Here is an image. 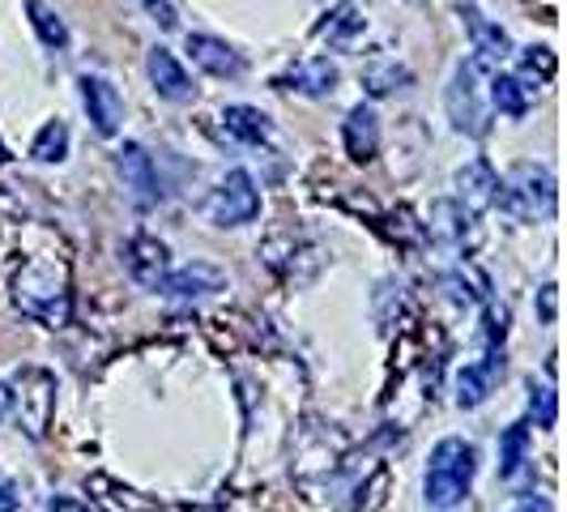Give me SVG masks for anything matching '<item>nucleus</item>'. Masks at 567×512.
Segmentation results:
<instances>
[{
  "mask_svg": "<svg viewBox=\"0 0 567 512\" xmlns=\"http://www.w3.org/2000/svg\"><path fill=\"white\" fill-rule=\"evenodd\" d=\"M13 304L48 325V329H64L73 316V290H69V260L56 253H34L18 265L13 274Z\"/></svg>",
  "mask_w": 567,
  "mask_h": 512,
  "instance_id": "nucleus-1",
  "label": "nucleus"
},
{
  "mask_svg": "<svg viewBox=\"0 0 567 512\" xmlns=\"http://www.w3.org/2000/svg\"><path fill=\"white\" fill-rule=\"evenodd\" d=\"M474 474H478V453L470 440L461 436H449L431 449V461H426V474H423V500L426 509H440L449 512L456 509L470 487H474Z\"/></svg>",
  "mask_w": 567,
  "mask_h": 512,
  "instance_id": "nucleus-2",
  "label": "nucleus"
},
{
  "mask_svg": "<svg viewBox=\"0 0 567 512\" xmlns=\"http://www.w3.org/2000/svg\"><path fill=\"white\" fill-rule=\"evenodd\" d=\"M491 60L486 57H470L453 69V82L444 90V107H449V120H453L456 133L465 137H486L491 133Z\"/></svg>",
  "mask_w": 567,
  "mask_h": 512,
  "instance_id": "nucleus-3",
  "label": "nucleus"
},
{
  "mask_svg": "<svg viewBox=\"0 0 567 512\" xmlns=\"http://www.w3.org/2000/svg\"><path fill=\"white\" fill-rule=\"evenodd\" d=\"M555 171L542 167V163H516V167L499 180L495 201L499 214H508L516 223H538V218H555Z\"/></svg>",
  "mask_w": 567,
  "mask_h": 512,
  "instance_id": "nucleus-4",
  "label": "nucleus"
},
{
  "mask_svg": "<svg viewBox=\"0 0 567 512\" xmlns=\"http://www.w3.org/2000/svg\"><path fill=\"white\" fill-rule=\"evenodd\" d=\"M9 398L18 406V419H22L30 440H43L52 419H56V376L48 368H22L13 376Z\"/></svg>",
  "mask_w": 567,
  "mask_h": 512,
  "instance_id": "nucleus-5",
  "label": "nucleus"
},
{
  "mask_svg": "<svg viewBox=\"0 0 567 512\" xmlns=\"http://www.w3.org/2000/svg\"><path fill=\"white\" fill-rule=\"evenodd\" d=\"M205 218L214 227H244L260 214V193H256V180L248 171H227L223 184L205 197Z\"/></svg>",
  "mask_w": 567,
  "mask_h": 512,
  "instance_id": "nucleus-6",
  "label": "nucleus"
},
{
  "mask_svg": "<svg viewBox=\"0 0 567 512\" xmlns=\"http://www.w3.org/2000/svg\"><path fill=\"white\" fill-rule=\"evenodd\" d=\"M115 175L124 184V197L137 209H154L163 201V184H158V167L150 158V150L142 142H124L115 150Z\"/></svg>",
  "mask_w": 567,
  "mask_h": 512,
  "instance_id": "nucleus-7",
  "label": "nucleus"
},
{
  "mask_svg": "<svg viewBox=\"0 0 567 512\" xmlns=\"http://www.w3.org/2000/svg\"><path fill=\"white\" fill-rule=\"evenodd\" d=\"M478 214H470L461 201H435L431 205V239H440L444 248H456V253H470L478 248Z\"/></svg>",
  "mask_w": 567,
  "mask_h": 512,
  "instance_id": "nucleus-8",
  "label": "nucleus"
},
{
  "mask_svg": "<svg viewBox=\"0 0 567 512\" xmlns=\"http://www.w3.org/2000/svg\"><path fill=\"white\" fill-rule=\"evenodd\" d=\"M82 107L90 115V124H94V133L99 137H115L120 133V124H124V99H120V90H115L107 78H99V73H85L82 82Z\"/></svg>",
  "mask_w": 567,
  "mask_h": 512,
  "instance_id": "nucleus-9",
  "label": "nucleus"
},
{
  "mask_svg": "<svg viewBox=\"0 0 567 512\" xmlns=\"http://www.w3.org/2000/svg\"><path fill=\"white\" fill-rule=\"evenodd\" d=\"M124 269H128V278L145 290H158L163 278L171 274V253L163 239H154V235H133L128 244H124Z\"/></svg>",
  "mask_w": 567,
  "mask_h": 512,
  "instance_id": "nucleus-10",
  "label": "nucleus"
},
{
  "mask_svg": "<svg viewBox=\"0 0 567 512\" xmlns=\"http://www.w3.org/2000/svg\"><path fill=\"white\" fill-rule=\"evenodd\" d=\"M499 380H504V346H486L483 359L456 376V406L461 410H478L495 393Z\"/></svg>",
  "mask_w": 567,
  "mask_h": 512,
  "instance_id": "nucleus-11",
  "label": "nucleus"
},
{
  "mask_svg": "<svg viewBox=\"0 0 567 512\" xmlns=\"http://www.w3.org/2000/svg\"><path fill=\"white\" fill-rule=\"evenodd\" d=\"M338 82H341V73L329 57H303L299 64H290L282 78H274L278 90L303 94V99H324V94L338 90Z\"/></svg>",
  "mask_w": 567,
  "mask_h": 512,
  "instance_id": "nucleus-12",
  "label": "nucleus"
},
{
  "mask_svg": "<svg viewBox=\"0 0 567 512\" xmlns=\"http://www.w3.org/2000/svg\"><path fill=\"white\" fill-rule=\"evenodd\" d=\"M145 73H150V82L158 90V99H167V103H193L197 99V85L188 78V69L171 57L167 48H158V43L145 52Z\"/></svg>",
  "mask_w": 567,
  "mask_h": 512,
  "instance_id": "nucleus-13",
  "label": "nucleus"
},
{
  "mask_svg": "<svg viewBox=\"0 0 567 512\" xmlns=\"http://www.w3.org/2000/svg\"><path fill=\"white\" fill-rule=\"evenodd\" d=\"M158 290L171 295V299H205V295L227 290V274L218 265H209V260H193L184 269H171Z\"/></svg>",
  "mask_w": 567,
  "mask_h": 512,
  "instance_id": "nucleus-14",
  "label": "nucleus"
},
{
  "mask_svg": "<svg viewBox=\"0 0 567 512\" xmlns=\"http://www.w3.org/2000/svg\"><path fill=\"white\" fill-rule=\"evenodd\" d=\"M341 142H346L350 163H359V167L375 163V154H380V120H375V112H371L368 103H359V107H350V112H346Z\"/></svg>",
  "mask_w": 567,
  "mask_h": 512,
  "instance_id": "nucleus-15",
  "label": "nucleus"
},
{
  "mask_svg": "<svg viewBox=\"0 0 567 512\" xmlns=\"http://www.w3.org/2000/svg\"><path fill=\"white\" fill-rule=\"evenodd\" d=\"M188 57L197 64L200 73L209 78H227L235 82L244 73V57L230 48L227 39H214V34H188Z\"/></svg>",
  "mask_w": 567,
  "mask_h": 512,
  "instance_id": "nucleus-16",
  "label": "nucleus"
},
{
  "mask_svg": "<svg viewBox=\"0 0 567 512\" xmlns=\"http://www.w3.org/2000/svg\"><path fill=\"white\" fill-rule=\"evenodd\" d=\"M495 188H499V175L486 158H474L456 171V201L470 209V214H483L495 201Z\"/></svg>",
  "mask_w": 567,
  "mask_h": 512,
  "instance_id": "nucleus-17",
  "label": "nucleus"
},
{
  "mask_svg": "<svg viewBox=\"0 0 567 512\" xmlns=\"http://www.w3.org/2000/svg\"><path fill=\"white\" fill-rule=\"evenodd\" d=\"M85 491H90V500H94L99 512H154V500H150V495L124 487L120 479H112V474H90V479H85Z\"/></svg>",
  "mask_w": 567,
  "mask_h": 512,
  "instance_id": "nucleus-18",
  "label": "nucleus"
},
{
  "mask_svg": "<svg viewBox=\"0 0 567 512\" xmlns=\"http://www.w3.org/2000/svg\"><path fill=\"white\" fill-rule=\"evenodd\" d=\"M223 129L235 145H269L274 142V120L260 112V107H248V103H230L223 107Z\"/></svg>",
  "mask_w": 567,
  "mask_h": 512,
  "instance_id": "nucleus-19",
  "label": "nucleus"
},
{
  "mask_svg": "<svg viewBox=\"0 0 567 512\" xmlns=\"http://www.w3.org/2000/svg\"><path fill=\"white\" fill-rule=\"evenodd\" d=\"M486 94H491V107H495V112H504V115H512V120H520V115H529V107H534V99H538V85H529V78L491 73V85H486Z\"/></svg>",
  "mask_w": 567,
  "mask_h": 512,
  "instance_id": "nucleus-20",
  "label": "nucleus"
},
{
  "mask_svg": "<svg viewBox=\"0 0 567 512\" xmlns=\"http://www.w3.org/2000/svg\"><path fill=\"white\" fill-rule=\"evenodd\" d=\"M465 27H470V39H474V52H478V57H486L491 64H499L504 57H512V39L499 22L483 18L478 9H465Z\"/></svg>",
  "mask_w": 567,
  "mask_h": 512,
  "instance_id": "nucleus-21",
  "label": "nucleus"
},
{
  "mask_svg": "<svg viewBox=\"0 0 567 512\" xmlns=\"http://www.w3.org/2000/svg\"><path fill=\"white\" fill-rule=\"evenodd\" d=\"M529 465V427L525 423H512L504 436H499V479L512 483L520 479Z\"/></svg>",
  "mask_w": 567,
  "mask_h": 512,
  "instance_id": "nucleus-22",
  "label": "nucleus"
},
{
  "mask_svg": "<svg viewBox=\"0 0 567 512\" xmlns=\"http://www.w3.org/2000/svg\"><path fill=\"white\" fill-rule=\"evenodd\" d=\"M27 18L43 48H52V52H64V48H69V27H64V18H60L48 0H27Z\"/></svg>",
  "mask_w": 567,
  "mask_h": 512,
  "instance_id": "nucleus-23",
  "label": "nucleus"
},
{
  "mask_svg": "<svg viewBox=\"0 0 567 512\" xmlns=\"http://www.w3.org/2000/svg\"><path fill=\"white\" fill-rule=\"evenodd\" d=\"M30 158L34 163H64L69 158V124L64 120H48L39 129L34 145H30Z\"/></svg>",
  "mask_w": 567,
  "mask_h": 512,
  "instance_id": "nucleus-24",
  "label": "nucleus"
},
{
  "mask_svg": "<svg viewBox=\"0 0 567 512\" xmlns=\"http://www.w3.org/2000/svg\"><path fill=\"white\" fill-rule=\"evenodd\" d=\"M410 82V69L405 64H398V60H380V64H371L368 73H363V85H368V94H393V90H401V85Z\"/></svg>",
  "mask_w": 567,
  "mask_h": 512,
  "instance_id": "nucleus-25",
  "label": "nucleus"
},
{
  "mask_svg": "<svg viewBox=\"0 0 567 512\" xmlns=\"http://www.w3.org/2000/svg\"><path fill=\"white\" fill-rule=\"evenodd\" d=\"M529 410H534V423L542 431H550L559 419V398H555V385H534L529 380Z\"/></svg>",
  "mask_w": 567,
  "mask_h": 512,
  "instance_id": "nucleus-26",
  "label": "nucleus"
},
{
  "mask_svg": "<svg viewBox=\"0 0 567 512\" xmlns=\"http://www.w3.org/2000/svg\"><path fill=\"white\" fill-rule=\"evenodd\" d=\"M555 52L550 48H525L520 52V78H534V85H542V82H550L555 78Z\"/></svg>",
  "mask_w": 567,
  "mask_h": 512,
  "instance_id": "nucleus-27",
  "label": "nucleus"
},
{
  "mask_svg": "<svg viewBox=\"0 0 567 512\" xmlns=\"http://www.w3.org/2000/svg\"><path fill=\"white\" fill-rule=\"evenodd\" d=\"M508 338V308H486V346H504Z\"/></svg>",
  "mask_w": 567,
  "mask_h": 512,
  "instance_id": "nucleus-28",
  "label": "nucleus"
},
{
  "mask_svg": "<svg viewBox=\"0 0 567 512\" xmlns=\"http://www.w3.org/2000/svg\"><path fill=\"white\" fill-rule=\"evenodd\" d=\"M555 316H559V286L546 283L538 290V320L542 325H555Z\"/></svg>",
  "mask_w": 567,
  "mask_h": 512,
  "instance_id": "nucleus-29",
  "label": "nucleus"
},
{
  "mask_svg": "<svg viewBox=\"0 0 567 512\" xmlns=\"http://www.w3.org/2000/svg\"><path fill=\"white\" fill-rule=\"evenodd\" d=\"M142 4H145V13H150L163 30L179 27V18H175V4H171V0H142Z\"/></svg>",
  "mask_w": 567,
  "mask_h": 512,
  "instance_id": "nucleus-30",
  "label": "nucleus"
},
{
  "mask_svg": "<svg viewBox=\"0 0 567 512\" xmlns=\"http://www.w3.org/2000/svg\"><path fill=\"white\" fill-rule=\"evenodd\" d=\"M380 487H389V470H384V465H380V470H375V479H371V491H380ZM359 495H363V491H359ZM380 504H384V500H380V495H371L368 504H359V512H375Z\"/></svg>",
  "mask_w": 567,
  "mask_h": 512,
  "instance_id": "nucleus-31",
  "label": "nucleus"
},
{
  "mask_svg": "<svg viewBox=\"0 0 567 512\" xmlns=\"http://www.w3.org/2000/svg\"><path fill=\"white\" fill-rule=\"evenodd\" d=\"M48 512H90V504H82L78 495H52Z\"/></svg>",
  "mask_w": 567,
  "mask_h": 512,
  "instance_id": "nucleus-32",
  "label": "nucleus"
},
{
  "mask_svg": "<svg viewBox=\"0 0 567 512\" xmlns=\"http://www.w3.org/2000/svg\"><path fill=\"white\" fill-rule=\"evenodd\" d=\"M512 512H550V504H546L542 495H520V500H516V509H512Z\"/></svg>",
  "mask_w": 567,
  "mask_h": 512,
  "instance_id": "nucleus-33",
  "label": "nucleus"
},
{
  "mask_svg": "<svg viewBox=\"0 0 567 512\" xmlns=\"http://www.w3.org/2000/svg\"><path fill=\"white\" fill-rule=\"evenodd\" d=\"M18 509V495H13V487L0 483V512H13Z\"/></svg>",
  "mask_w": 567,
  "mask_h": 512,
  "instance_id": "nucleus-34",
  "label": "nucleus"
},
{
  "mask_svg": "<svg viewBox=\"0 0 567 512\" xmlns=\"http://www.w3.org/2000/svg\"><path fill=\"white\" fill-rule=\"evenodd\" d=\"M13 410V398H9V385H0V419Z\"/></svg>",
  "mask_w": 567,
  "mask_h": 512,
  "instance_id": "nucleus-35",
  "label": "nucleus"
},
{
  "mask_svg": "<svg viewBox=\"0 0 567 512\" xmlns=\"http://www.w3.org/2000/svg\"><path fill=\"white\" fill-rule=\"evenodd\" d=\"M0 163H9V150H4V142H0Z\"/></svg>",
  "mask_w": 567,
  "mask_h": 512,
  "instance_id": "nucleus-36",
  "label": "nucleus"
}]
</instances>
